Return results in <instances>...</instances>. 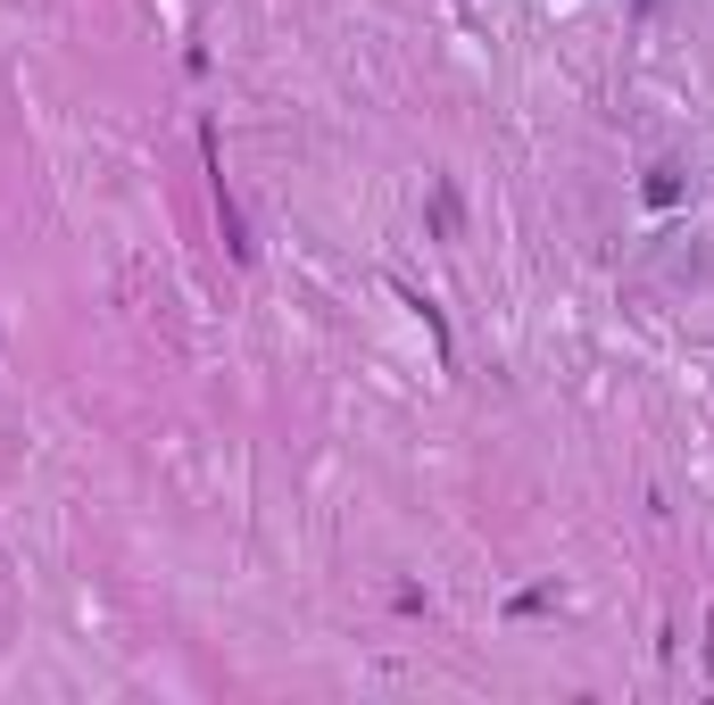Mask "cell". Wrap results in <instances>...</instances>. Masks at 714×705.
Masks as SVG:
<instances>
[{
    "instance_id": "obj_1",
    "label": "cell",
    "mask_w": 714,
    "mask_h": 705,
    "mask_svg": "<svg viewBox=\"0 0 714 705\" xmlns=\"http://www.w3.org/2000/svg\"><path fill=\"white\" fill-rule=\"evenodd\" d=\"M457 224H466V208H457V183H433V233H440V242H457Z\"/></svg>"
},
{
    "instance_id": "obj_2",
    "label": "cell",
    "mask_w": 714,
    "mask_h": 705,
    "mask_svg": "<svg viewBox=\"0 0 714 705\" xmlns=\"http://www.w3.org/2000/svg\"><path fill=\"white\" fill-rule=\"evenodd\" d=\"M648 200L673 208V200H681V175H673V167H648Z\"/></svg>"
},
{
    "instance_id": "obj_3",
    "label": "cell",
    "mask_w": 714,
    "mask_h": 705,
    "mask_svg": "<svg viewBox=\"0 0 714 705\" xmlns=\"http://www.w3.org/2000/svg\"><path fill=\"white\" fill-rule=\"evenodd\" d=\"M632 9H657V0H632Z\"/></svg>"
}]
</instances>
